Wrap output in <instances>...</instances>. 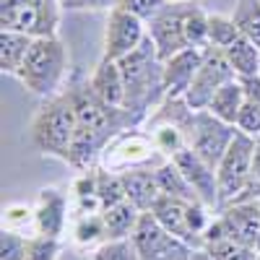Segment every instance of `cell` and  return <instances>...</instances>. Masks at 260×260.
<instances>
[{"label":"cell","instance_id":"cell-24","mask_svg":"<svg viewBox=\"0 0 260 260\" xmlns=\"http://www.w3.org/2000/svg\"><path fill=\"white\" fill-rule=\"evenodd\" d=\"M73 240L78 247H99L107 240V226L102 213H81L73 224Z\"/></svg>","mask_w":260,"mask_h":260},{"label":"cell","instance_id":"cell-32","mask_svg":"<svg viewBox=\"0 0 260 260\" xmlns=\"http://www.w3.org/2000/svg\"><path fill=\"white\" fill-rule=\"evenodd\" d=\"M234 127L240 130V133L260 141V104L255 102H245L242 110H240V117H237Z\"/></svg>","mask_w":260,"mask_h":260},{"label":"cell","instance_id":"cell-9","mask_svg":"<svg viewBox=\"0 0 260 260\" xmlns=\"http://www.w3.org/2000/svg\"><path fill=\"white\" fill-rule=\"evenodd\" d=\"M237 127L221 122L219 117H213L208 110H195L190 127H187V148H192L208 167H219L224 159L226 148L234 141Z\"/></svg>","mask_w":260,"mask_h":260},{"label":"cell","instance_id":"cell-17","mask_svg":"<svg viewBox=\"0 0 260 260\" xmlns=\"http://www.w3.org/2000/svg\"><path fill=\"white\" fill-rule=\"evenodd\" d=\"M91 91L110 107H125V78L120 71V62L102 57L91 73Z\"/></svg>","mask_w":260,"mask_h":260},{"label":"cell","instance_id":"cell-18","mask_svg":"<svg viewBox=\"0 0 260 260\" xmlns=\"http://www.w3.org/2000/svg\"><path fill=\"white\" fill-rule=\"evenodd\" d=\"M120 180H122L127 201L133 203L141 213L151 211L154 203L161 198V187L156 182L154 169H127V172H120Z\"/></svg>","mask_w":260,"mask_h":260},{"label":"cell","instance_id":"cell-7","mask_svg":"<svg viewBox=\"0 0 260 260\" xmlns=\"http://www.w3.org/2000/svg\"><path fill=\"white\" fill-rule=\"evenodd\" d=\"M257 141L240 133H234L232 146L226 148L224 159L216 167V177H219V195H221V208L229 206L237 195H240L250 180H252V156H255Z\"/></svg>","mask_w":260,"mask_h":260},{"label":"cell","instance_id":"cell-33","mask_svg":"<svg viewBox=\"0 0 260 260\" xmlns=\"http://www.w3.org/2000/svg\"><path fill=\"white\" fill-rule=\"evenodd\" d=\"M31 224L34 226V206H26V203H11L6 211H3V229H13L18 232L21 226Z\"/></svg>","mask_w":260,"mask_h":260},{"label":"cell","instance_id":"cell-26","mask_svg":"<svg viewBox=\"0 0 260 260\" xmlns=\"http://www.w3.org/2000/svg\"><path fill=\"white\" fill-rule=\"evenodd\" d=\"M96 198L102 203V211L112 208L122 201H127L125 195V187H122V180L117 172H110V169H96Z\"/></svg>","mask_w":260,"mask_h":260},{"label":"cell","instance_id":"cell-15","mask_svg":"<svg viewBox=\"0 0 260 260\" xmlns=\"http://www.w3.org/2000/svg\"><path fill=\"white\" fill-rule=\"evenodd\" d=\"M187 208H190V203L177 201V198H169V195H161V198L154 203V208H151V213L156 216V221H159L167 232H172L175 237H180V240L187 242L190 247L203 250V240H201V237L192 232V226H190Z\"/></svg>","mask_w":260,"mask_h":260},{"label":"cell","instance_id":"cell-3","mask_svg":"<svg viewBox=\"0 0 260 260\" xmlns=\"http://www.w3.org/2000/svg\"><path fill=\"white\" fill-rule=\"evenodd\" d=\"M68 73V50L60 37H34L16 78L37 96L52 99Z\"/></svg>","mask_w":260,"mask_h":260},{"label":"cell","instance_id":"cell-28","mask_svg":"<svg viewBox=\"0 0 260 260\" xmlns=\"http://www.w3.org/2000/svg\"><path fill=\"white\" fill-rule=\"evenodd\" d=\"M0 260H29V240L13 229L0 232Z\"/></svg>","mask_w":260,"mask_h":260},{"label":"cell","instance_id":"cell-30","mask_svg":"<svg viewBox=\"0 0 260 260\" xmlns=\"http://www.w3.org/2000/svg\"><path fill=\"white\" fill-rule=\"evenodd\" d=\"M213 260H257V250L255 247H245L237 242H213L203 247Z\"/></svg>","mask_w":260,"mask_h":260},{"label":"cell","instance_id":"cell-29","mask_svg":"<svg viewBox=\"0 0 260 260\" xmlns=\"http://www.w3.org/2000/svg\"><path fill=\"white\" fill-rule=\"evenodd\" d=\"M91 260H138V252L133 247V240H110L94 247Z\"/></svg>","mask_w":260,"mask_h":260},{"label":"cell","instance_id":"cell-37","mask_svg":"<svg viewBox=\"0 0 260 260\" xmlns=\"http://www.w3.org/2000/svg\"><path fill=\"white\" fill-rule=\"evenodd\" d=\"M252 177L260 182V143L255 148V156H252Z\"/></svg>","mask_w":260,"mask_h":260},{"label":"cell","instance_id":"cell-13","mask_svg":"<svg viewBox=\"0 0 260 260\" xmlns=\"http://www.w3.org/2000/svg\"><path fill=\"white\" fill-rule=\"evenodd\" d=\"M203 50L190 47L164 62V99H182L187 94L190 83L203 62Z\"/></svg>","mask_w":260,"mask_h":260},{"label":"cell","instance_id":"cell-2","mask_svg":"<svg viewBox=\"0 0 260 260\" xmlns=\"http://www.w3.org/2000/svg\"><path fill=\"white\" fill-rule=\"evenodd\" d=\"M117 62L125 78V110L146 117L148 110H156L164 102V62L151 37L146 34L141 45Z\"/></svg>","mask_w":260,"mask_h":260},{"label":"cell","instance_id":"cell-22","mask_svg":"<svg viewBox=\"0 0 260 260\" xmlns=\"http://www.w3.org/2000/svg\"><path fill=\"white\" fill-rule=\"evenodd\" d=\"M154 172H156V182L161 187V195H169V198H177V201H185V203H201V198L195 195L192 185L185 180L180 167L172 159L159 164Z\"/></svg>","mask_w":260,"mask_h":260},{"label":"cell","instance_id":"cell-35","mask_svg":"<svg viewBox=\"0 0 260 260\" xmlns=\"http://www.w3.org/2000/svg\"><path fill=\"white\" fill-rule=\"evenodd\" d=\"M65 11H112L117 0H60Z\"/></svg>","mask_w":260,"mask_h":260},{"label":"cell","instance_id":"cell-39","mask_svg":"<svg viewBox=\"0 0 260 260\" xmlns=\"http://www.w3.org/2000/svg\"><path fill=\"white\" fill-rule=\"evenodd\" d=\"M255 250L260 252V234H257V242H255Z\"/></svg>","mask_w":260,"mask_h":260},{"label":"cell","instance_id":"cell-14","mask_svg":"<svg viewBox=\"0 0 260 260\" xmlns=\"http://www.w3.org/2000/svg\"><path fill=\"white\" fill-rule=\"evenodd\" d=\"M68 221V198L57 187H42L34 203V229L37 234L60 237Z\"/></svg>","mask_w":260,"mask_h":260},{"label":"cell","instance_id":"cell-21","mask_svg":"<svg viewBox=\"0 0 260 260\" xmlns=\"http://www.w3.org/2000/svg\"><path fill=\"white\" fill-rule=\"evenodd\" d=\"M102 216H104V226H107V240H130L141 221V211L130 201H122L112 208L102 211Z\"/></svg>","mask_w":260,"mask_h":260},{"label":"cell","instance_id":"cell-25","mask_svg":"<svg viewBox=\"0 0 260 260\" xmlns=\"http://www.w3.org/2000/svg\"><path fill=\"white\" fill-rule=\"evenodd\" d=\"M234 24L242 37H247L260 50V0H237L234 6Z\"/></svg>","mask_w":260,"mask_h":260},{"label":"cell","instance_id":"cell-19","mask_svg":"<svg viewBox=\"0 0 260 260\" xmlns=\"http://www.w3.org/2000/svg\"><path fill=\"white\" fill-rule=\"evenodd\" d=\"M245 89H242V83L240 78H234L229 83H224L219 91L213 94V99L208 102L206 110L213 115V117H219L221 122L226 125H234L237 117H240V110H242V104H245Z\"/></svg>","mask_w":260,"mask_h":260},{"label":"cell","instance_id":"cell-41","mask_svg":"<svg viewBox=\"0 0 260 260\" xmlns=\"http://www.w3.org/2000/svg\"><path fill=\"white\" fill-rule=\"evenodd\" d=\"M257 143H260V141H257Z\"/></svg>","mask_w":260,"mask_h":260},{"label":"cell","instance_id":"cell-11","mask_svg":"<svg viewBox=\"0 0 260 260\" xmlns=\"http://www.w3.org/2000/svg\"><path fill=\"white\" fill-rule=\"evenodd\" d=\"M148 29L146 21H141L138 16L127 13L125 8L115 6L107 16V29H104V55L110 60H122L133 52L141 42L146 39Z\"/></svg>","mask_w":260,"mask_h":260},{"label":"cell","instance_id":"cell-20","mask_svg":"<svg viewBox=\"0 0 260 260\" xmlns=\"http://www.w3.org/2000/svg\"><path fill=\"white\" fill-rule=\"evenodd\" d=\"M34 37L24 31H0V71L3 76H16L24 62Z\"/></svg>","mask_w":260,"mask_h":260},{"label":"cell","instance_id":"cell-16","mask_svg":"<svg viewBox=\"0 0 260 260\" xmlns=\"http://www.w3.org/2000/svg\"><path fill=\"white\" fill-rule=\"evenodd\" d=\"M232 232V242L245 245V247H255L257 234H260V201L252 203H234L219 211Z\"/></svg>","mask_w":260,"mask_h":260},{"label":"cell","instance_id":"cell-8","mask_svg":"<svg viewBox=\"0 0 260 260\" xmlns=\"http://www.w3.org/2000/svg\"><path fill=\"white\" fill-rule=\"evenodd\" d=\"M130 240H133L138 260H190L195 252V247L167 232L151 211L141 213V221Z\"/></svg>","mask_w":260,"mask_h":260},{"label":"cell","instance_id":"cell-10","mask_svg":"<svg viewBox=\"0 0 260 260\" xmlns=\"http://www.w3.org/2000/svg\"><path fill=\"white\" fill-rule=\"evenodd\" d=\"M234 78H237V73H234V68L229 65L224 50L208 45V47L203 50L201 68H198V73H195L190 89H187V94H185L182 99L187 102L190 110H206L208 102L213 99V94L219 91L224 83H229V81H234Z\"/></svg>","mask_w":260,"mask_h":260},{"label":"cell","instance_id":"cell-38","mask_svg":"<svg viewBox=\"0 0 260 260\" xmlns=\"http://www.w3.org/2000/svg\"><path fill=\"white\" fill-rule=\"evenodd\" d=\"M190 260H213V257H211V255H208V252H206V250H195V252H192V257H190Z\"/></svg>","mask_w":260,"mask_h":260},{"label":"cell","instance_id":"cell-5","mask_svg":"<svg viewBox=\"0 0 260 260\" xmlns=\"http://www.w3.org/2000/svg\"><path fill=\"white\" fill-rule=\"evenodd\" d=\"M60 0H0V26L31 37H57Z\"/></svg>","mask_w":260,"mask_h":260},{"label":"cell","instance_id":"cell-23","mask_svg":"<svg viewBox=\"0 0 260 260\" xmlns=\"http://www.w3.org/2000/svg\"><path fill=\"white\" fill-rule=\"evenodd\" d=\"M229 65L234 68L237 78H242V76H255L260 73V50L252 45V42L247 37H237L232 45L224 50Z\"/></svg>","mask_w":260,"mask_h":260},{"label":"cell","instance_id":"cell-36","mask_svg":"<svg viewBox=\"0 0 260 260\" xmlns=\"http://www.w3.org/2000/svg\"><path fill=\"white\" fill-rule=\"evenodd\" d=\"M240 83H242V89H245V99L260 104V73H255V76H242Z\"/></svg>","mask_w":260,"mask_h":260},{"label":"cell","instance_id":"cell-34","mask_svg":"<svg viewBox=\"0 0 260 260\" xmlns=\"http://www.w3.org/2000/svg\"><path fill=\"white\" fill-rule=\"evenodd\" d=\"M167 3H169V0H117L120 8H125L127 13L138 16L141 21H151Z\"/></svg>","mask_w":260,"mask_h":260},{"label":"cell","instance_id":"cell-4","mask_svg":"<svg viewBox=\"0 0 260 260\" xmlns=\"http://www.w3.org/2000/svg\"><path fill=\"white\" fill-rule=\"evenodd\" d=\"M76 110L68 94H57L39 107V112L31 120V141L45 156H55L68 161L71 146L76 138Z\"/></svg>","mask_w":260,"mask_h":260},{"label":"cell","instance_id":"cell-12","mask_svg":"<svg viewBox=\"0 0 260 260\" xmlns=\"http://www.w3.org/2000/svg\"><path fill=\"white\" fill-rule=\"evenodd\" d=\"M172 161L180 167V172L192 185V190L201 198V203L206 208H211L213 213H219L221 211V195H219V177H216V169L208 167L192 148H182Z\"/></svg>","mask_w":260,"mask_h":260},{"label":"cell","instance_id":"cell-31","mask_svg":"<svg viewBox=\"0 0 260 260\" xmlns=\"http://www.w3.org/2000/svg\"><path fill=\"white\" fill-rule=\"evenodd\" d=\"M60 255V237L37 234L29 237V260H57Z\"/></svg>","mask_w":260,"mask_h":260},{"label":"cell","instance_id":"cell-27","mask_svg":"<svg viewBox=\"0 0 260 260\" xmlns=\"http://www.w3.org/2000/svg\"><path fill=\"white\" fill-rule=\"evenodd\" d=\"M240 37V29H237L232 16H221V13H208V45L226 50L232 42Z\"/></svg>","mask_w":260,"mask_h":260},{"label":"cell","instance_id":"cell-1","mask_svg":"<svg viewBox=\"0 0 260 260\" xmlns=\"http://www.w3.org/2000/svg\"><path fill=\"white\" fill-rule=\"evenodd\" d=\"M146 29L161 62L190 47H208V13L192 0H169Z\"/></svg>","mask_w":260,"mask_h":260},{"label":"cell","instance_id":"cell-40","mask_svg":"<svg viewBox=\"0 0 260 260\" xmlns=\"http://www.w3.org/2000/svg\"><path fill=\"white\" fill-rule=\"evenodd\" d=\"M257 260H260V252H257Z\"/></svg>","mask_w":260,"mask_h":260},{"label":"cell","instance_id":"cell-6","mask_svg":"<svg viewBox=\"0 0 260 260\" xmlns=\"http://www.w3.org/2000/svg\"><path fill=\"white\" fill-rule=\"evenodd\" d=\"M164 156L156 148L151 133H143L138 127H130L125 133H120L117 138L110 141V146L102 154V167L110 172H127V169H156L159 164L169 161V159H159Z\"/></svg>","mask_w":260,"mask_h":260}]
</instances>
